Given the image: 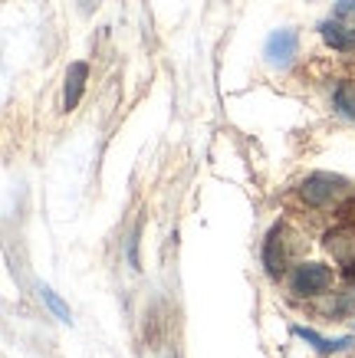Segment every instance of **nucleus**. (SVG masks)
Returning a JSON list of instances; mask_svg holds the SVG:
<instances>
[{
  "label": "nucleus",
  "mask_w": 355,
  "mask_h": 358,
  "mask_svg": "<svg viewBox=\"0 0 355 358\" xmlns=\"http://www.w3.org/2000/svg\"><path fill=\"white\" fill-rule=\"evenodd\" d=\"M345 197H352V181H349V178H342V174L316 171V174H309V178L300 185V201L306 207H316V210L339 207Z\"/></svg>",
  "instance_id": "obj_1"
},
{
  "label": "nucleus",
  "mask_w": 355,
  "mask_h": 358,
  "mask_svg": "<svg viewBox=\"0 0 355 358\" xmlns=\"http://www.w3.org/2000/svg\"><path fill=\"white\" fill-rule=\"evenodd\" d=\"M333 270L326 266V263H300L296 270L290 273V293L300 296V299H316V296H323L326 289H333Z\"/></svg>",
  "instance_id": "obj_2"
},
{
  "label": "nucleus",
  "mask_w": 355,
  "mask_h": 358,
  "mask_svg": "<svg viewBox=\"0 0 355 358\" xmlns=\"http://www.w3.org/2000/svg\"><path fill=\"white\" fill-rule=\"evenodd\" d=\"M293 257V240H290V227L286 224H273L263 240V270L270 280H280Z\"/></svg>",
  "instance_id": "obj_3"
},
{
  "label": "nucleus",
  "mask_w": 355,
  "mask_h": 358,
  "mask_svg": "<svg viewBox=\"0 0 355 358\" xmlns=\"http://www.w3.org/2000/svg\"><path fill=\"white\" fill-rule=\"evenodd\" d=\"M323 247L349 276H355V224H339V227L326 230Z\"/></svg>",
  "instance_id": "obj_4"
},
{
  "label": "nucleus",
  "mask_w": 355,
  "mask_h": 358,
  "mask_svg": "<svg viewBox=\"0 0 355 358\" xmlns=\"http://www.w3.org/2000/svg\"><path fill=\"white\" fill-rule=\"evenodd\" d=\"M300 53V36L296 30H273L263 43V56L273 69H290L293 59Z\"/></svg>",
  "instance_id": "obj_5"
},
{
  "label": "nucleus",
  "mask_w": 355,
  "mask_h": 358,
  "mask_svg": "<svg viewBox=\"0 0 355 358\" xmlns=\"http://www.w3.org/2000/svg\"><path fill=\"white\" fill-rule=\"evenodd\" d=\"M293 336L302 338L306 345H312L319 355H339V352H349V348H355V336H342V338H326L319 336V332H312V329L306 326H293Z\"/></svg>",
  "instance_id": "obj_6"
},
{
  "label": "nucleus",
  "mask_w": 355,
  "mask_h": 358,
  "mask_svg": "<svg viewBox=\"0 0 355 358\" xmlns=\"http://www.w3.org/2000/svg\"><path fill=\"white\" fill-rule=\"evenodd\" d=\"M86 79H89V66L86 63H69L66 69V86H63V109L73 112L79 106V99L86 92Z\"/></svg>",
  "instance_id": "obj_7"
},
{
  "label": "nucleus",
  "mask_w": 355,
  "mask_h": 358,
  "mask_svg": "<svg viewBox=\"0 0 355 358\" xmlns=\"http://www.w3.org/2000/svg\"><path fill=\"white\" fill-rule=\"evenodd\" d=\"M319 33H323L326 46H333L335 53H352V50H355V30L342 27L339 20H326V23H319Z\"/></svg>",
  "instance_id": "obj_8"
},
{
  "label": "nucleus",
  "mask_w": 355,
  "mask_h": 358,
  "mask_svg": "<svg viewBox=\"0 0 355 358\" xmlns=\"http://www.w3.org/2000/svg\"><path fill=\"white\" fill-rule=\"evenodd\" d=\"M323 313L333 315V319H345V315L355 313V286L342 289V293H333L329 303H323Z\"/></svg>",
  "instance_id": "obj_9"
},
{
  "label": "nucleus",
  "mask_w": 355,
  "mask_h": 358,
  "mask_svg": "<svg viewBox=\"0 0 355 358\" xmlns=\"http://www.w3.org/2000/svg\"><path fill=\"white\" fill-rule=\"evenodd\" d=\"M335 109L342 112L345 119H352L355 122V83H349V79H345V83H339V89H335Z\"/></svg>",
  "instance_id": "obj_10"
},
{
  "label": "nucleus",
  "mask_w": 355,
  "mask_h": 358,
  "mask_svg": "<svg viewBox=\"0 0 355 358\" xmlns=\"http://www.w3.org/2000/svg\"><path fill=\"white\" fill-rule=\"evenodd\" d=\"M40 299H43V303L53 309V315L60 319V322H73V313H69V306H66L63 299H60V296L50 289V286H40Z\"/></svg>",
  "instance_id": "obj_11"
},
{
  "label": "nucleus",
  "mask_w": 355,
  "mask_h": 358,
  "mask_svg": "<svg viewBox=\"0 0 355 358\" xmlns=\"http://www.w3.org/2000/svg\"><path fill=\"white\" fill-rule=\"evenodd\" d=\"M333 13L335 20H355V0H339Z\"/></svg>",
  "instance_id": "obj_12"
}]
</instances>
